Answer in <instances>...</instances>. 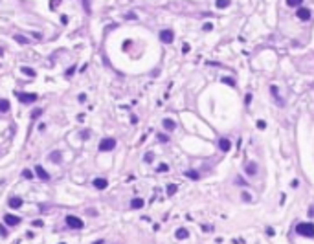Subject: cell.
I'll return each mask as SVG.
<instances>
[{"instance_id": "obj_1", "label": "cell", "mask_w": 314, "mask_h": 244, "mask_svg": "<svg viewBox=\"0 0 314 244\" xmlns=\"http://www.w3.org/2000/svg\"><path fill=\"white\" fill-rule=\"evenodd\" d=\"M296 231H298L301 237L312 239L314 237V224L312 222H300V224L296 226Z\"/></svg>"}, {"instance_id": "obj_2", "label": "cell", "mask_w": 314, "mask_h": 244, "mask_svg": "<svg viewBox=\"0 0 314 244\" xmlns=\"http://www.w3.org/2000/svg\"><path fill=\"white\" fill-rule=\"evenodd\" d=\"M112 149H116V140L114 138H103L99 141V151L101 152H108Z\"/></svg>"}, {"instance_id": "obj_3", "label": "cell", "mask_w": 314, "mask_h": 244, "mask_svg": "<svg viewBox=\"0 0 314 244\" xmlns=\"http://www.w3.org/2000/svg\"><path fill=\"white\" fill-rule=\"evenodd\" d=\"M17 97H18V101L22 105H29V103H35L37 101V94H22V92H18Z\"/></svg>"}, {"instance_id": "obj_4", "label": "cell", "mask_w": 314, "mask_h": 244, "mask_svg": "<svg viewBox=\"0 0 314 244\" xmlns=\"http://www.w3.org/2000/svg\"><path fill=\"white\" fill-rule=\"evenodd\" d=\"M66 224H68L70 228H74V230H81V228L85 226V222H83L79 217H72V215L66 217Z\"/></svg>"}, {"instance_id": "obj_5", "label": "cell", "mask_w": 314, "mask_h": 244, "mask_svg": "<svg viewBox=\"0 0 314 244\" xmlns=\"http://www.w3.org/2000/svg\"><path fill=\"white\" fill-rule=\"evenodd\" d=\"M160 40H162L164 44H171V42L175 40V33H173L171 29H162V31H160Z\"/></svg>"}, {"instance_id": "obj_6", "label": "cell", "mask_w": 314, "mask_h": 244, "mask_svg": "<svg viewBox=\"0 0 314 244\" xmlns=\"http://www.w3.org/2000/svg\"><path fill=\"white\" fill-rule=\"evenodd\" d=\"M296 17H298L300 20L307 22V20H311V9H309V7H303V6H300V7H298V13H296Z\"/></svg>"}, {"instance_id": "obj_7", "label": "cell", "mask_w": 314, "mask_h": 244, "mask_svg": "<svg viewBox=\"0 0 314 244\" xmlns=\"http://www.w3.org/2000/svg\"><path fill=\"white\" fill-rule=\"evenodd\" d=\"M35 175H37L42 182H48V180H50V175H48L46 169H42V165H37V167H35Z\"/></svg>"}, {"instance_id": "obj_8", "label": "cell", "mask_w": 314, "mask_h": 244, "mask_svg": "<svg viewBox=\"0 0 314 244\" xmlns=\"http://www.w3.org/2000/svg\"><path fill=\"white\" fill-rule=\"evenodd\" d=\"M4 222L7 226H18L20 224V217H17V215H6L4 217Z\"/></svg>"}, {"instance_id": "obj_9", "label": "cell", "mask_w": 314, "mask_h": 244, "mask_svg": "<svg viewBox=\"0 0 314 244\" xmlns=\"http://www.w3.org/2000/svg\"><path fill=\"white\" fill-rule=\"evenodd\" d=\"M219 149H221L222 152H228V151L232 149V141H230L228 138H221V140H219Z\"/></svg>"}, {"instance_id": "obj_10", "label": "cell", "mask_w": 314, "mask_h": 244, "mask_svg": "<svg viewBox=\"0 0 314 244\" xmlns=\"http://www.w3.org/2000/svg\"><path fill=\"white\" fill-rule=\"evenodd\" d=\"M107 186H108V180L107 178H96L94 180V187L96 189H105Z\"/></svg>"}, {"instance_id": "obj_11", "label": "cell", "mask_w": 314, "mask_h": 244, "mask_svg": "<svg viewBox=\"0 0 314 244\" xmlns=\"http://www.w3.org/2000/svg\"><path fill=\"white\" fill-rule=\"evenodd\" d=\"M20 206H22V198H20V197H11V198H9V208L18 209Z\"/></svg>"}, {"instance_id": "obj_12", "label": "cell", "mask_w": 314, "mask_h": 244, "mask_svg": "<svg viewBox=\"0 0 314 244\" xmlns=\"http://www.w3.org/2000/svg\"><path fill=\"white\" fill-rule=\"evenodd\" d=\"M164 129L171 132V130H175V129H176V123H175L173 119H169V118H165V119H164Z\"/></svg>"}, {"instance_id": "obj_13", "label": "cell", "mask_w": 314, "mask_h": 244, "mask_svg": "<svg viewBox=\"0 0 314 244\" xmlns=\"http://www.w3.org/2000/svg\"><path fill=\"white\" fill-rule=\"evenodd\" d=\"M244 169H246V173H248V175H250V176H254V175H255V173H257V165H255V163H254V162H248V163H246V167H244Z\"/></svg>"}, {"instance_id": "obj_14", "label": "cell", "mask_w": 314, "mask_h": 244, "mask_svg": "<svg viewBox=\"0 0 314 244\" xmlns=\"http://www.w3.org/2000/svg\"><path fill=\"white\" fill-rule=\"evenodd\" d=\"M143 204H145V202H143L142 198H132V200H131V208H132V209H142Z\"/></svg>"}, {"instance_id": "obj_15", "label": "cell", "mask_w": 314, "mask_h": 244, "mask_svg": "<svg viewBox=\"0 0 314 244\" xmlns=\"http://www.w3.org/2000/svg\"><path fill=\"white\" fill-rule=\"evenodd\" d=\"M270 92H272V96L278 99V103H279V107H283V101H281V97H279V92H278V86H270Z\"/></svg>"}, {"instance_id": "obj_16", "label": "cell", "mask_w": 314, "mask_h": 244, "mask_svg": "<svg viewBox=\"0 0 314 244\" xmlns=\"http://www.w3.org/2000/svg\"><path fill=\"white\" fill-rule=\"evenodd\" d=\"M187 237H189V231L187 230H184V228L176 230V239H187Z\"/></svg>"}, {"instance_id": "obj_17", "label": "cell", "mask_w": 314, "mask_h": 244, "mask_svg": "<svg viewBox=\"0 0 314 244\" xmlns=\"http://www.w3.org/2000/svg\"><path fill=\"white\" fill-rule=\"evenodd\" d=\"M230 4H232V0H217V2H215V6H217L219 9H224V7H228Z\"/></svg>"}, {"instance_id": "obj_18", "label": "cell", "mask_w": 314, "mask_h": 244, "mask_svg": "<svg viewBox=\"0 0 314 244\" xmlns=\"http://www.w3.org/2000/svg\"><path fill=\"white\" fill-rule=\"evenodd\" d=\"M0 112H9V101L7 99H0Z\"/></svg>"}, {"instance_id": "obj_19", "label": "cell", "mask_w": 314, "mask_h": 244, "mask_svg": "<svg viewBox=\"0 0 314 244\" xmlns=\"http://www.w3.org/2000/svg\"><path fill=\"white\" fill-rule=\"evenodd\" d=\"M22 73H24V75H28V77H35V75H37V73H35V70H33V68H28V66H24V68H22Z\"/></svg>"}, {"instance_id": "obj_20", "label": "cell", "mask_w": 314, "mask_h": 244, "mask_svg": "<svg viewBox=\"0 0 314 244\" xmlns=\"http://www.w3.org/2000/svg\"><path fill=\"white\" fill-rule=\"evenodd\" d=\"M186 176L191 178V180H199V178H200V175H199L197 171H186Z\"/></svg>"}, {"instance_id": "obj_21", "label": "cell", "mask_w": 314, "mask_h": 244, "mask_svg": "<svg viewBox=\"0 0 314 244\" xmlns=\"http://www.w3.org/2000/svg\"><path fill=\"white\" fill-rule=\"evenodd\" d=\"M165 191H167V195H175V193H176V191H178V187H176V186H175V184H169V186H167V189H165Z\"/></svg>"}, {"instance_id": "obj_22", "label": "cell", "mask_w": 314, "mask_h": 244, "mask_svg": "<svg viewBox=\"0 0 314 244\" xmlns=\"http://www.w3.org/2000/svg\"><path fill=\"white\" fill-rule=\"evenodd\" d=\"M301 2H303V0H287V6H290V7H300Z\"/></svg>"}, {"instance_id": "obj_23", "label": "cell", "mask_w": 314, "mask_h": 244, "mask_svg": "<svg viewBox=\"0 0 314 244\" xmlns=\"http://www.w3.org/2000/svg\"><path fill=\"white\" fill-rule=\"evenodd\" d=\"M13 39H15L17 42H20V44H28V39H26V37H22V35H18V33H17Z\"/></svg>"}, {"instance_id": "obj_24", "label": "cell", "mask_w": 314, "mask_h": 244, "mask_svg": "<svg viewBox=\"0 0 314 244\" xmlns=\"http://www.w3.org/2000/svg\"><path fill=\"white\" fill-rule=\"evenodd\" d=\"M50 160H53V162H61V152H51V154H50Z\"/></svg>"}, {"instance_id": "obj_25", "label": "cell", "mask_w": 314, "mask_h": 244, "mask_svg": "<svg viewBox=\"0 0 314 244\" xmlns=\"http://www.w3.org/2000/svg\"><path fill=\"white\" fill-rule=\"evenodd\" d=\"M22 176L28 178V180H31V178H33V173H31L29 169H24V171H22Z\"/></svg>"}, {"instance_id": "obj_26", "label": "cell", "mask_w": 314, "mask_h": 244, "mask_svg": "<svg viewBox=\"0 0 314 244\" xmlns=\"http://www.w3.org/2000/svg\"><path fill=\"white\" fill-rule=\"evenodd\" d=\"M40 114H42V108H35V110L31 112V118H33V119H37Z\"/></svg>"}, {"instance_id": "obj_27", "label": "cell", "mask_w": 314, "mask_h": 244, "mask_svg": "<svg viewBox=\"0 0 314 244\" xmlns=\"http://www.w3.org/2000/svg\"><path fill=\"white\" fill-rule=\"evenodd\" d=\"M167 169H169V167H167L165 163H162V165H158V171H160V173H165Z\"/></svg>"}, {"instance_id": "obj_28", "label": "cell", "mask_w": 314, "mask_h": 244, "mask_svg": "<svg viewBox=\"0 0 314 244\" xmlns=\"http://www.w3.org/2000/svg\"><path fill=\"white\" fill-rule=\"evenodd\" d=\"M158 140H160V141H169V138H167L165 134H158Z\"/></svg>"}, {"instance_id": "obj_29", "label": "cell", "mask_w": 314, "mask_h": 244, "mask_svg": "<svg viewBox=\"0 0 314 244\" xmlns=\"http://www.w3.org/2000/svg\"><path fill=\"white\" fill-rule=\"evenodd\" d=\"M145 162H147V163L153 162V152H147V154H145Z\"/></svg>"}, {"instance_id": "obj_30", "label": "cell", "mask_w": 314, "mask_h": 244, "mask_svg": "<svg viewBox=\"0 0 314 244\" xmlns=\"http://www.w3.org/2000/svg\"><path fill=\"white\" fill-rule=\"evenodd\" d=\"M74 72H75V68H74V66H72V68H70V70H68V72H66V77H72V75H74Z\"/></svg>"}, {"instance_id": "obj_31", "label": "cell", "mask_w": 314, "mask_h": 244, "mask_svg": "<svg viewBox=\"0 0 314 244\" xmlns=\"http://www.w3.org/2000/svg\"><path fill=\"white\" fill-rule=\"evenodd\" d=\"M33 226H37V228H40V226H44V222H42V220H33Z\"/></svg>"}, {"instance_id": "obj_32", "label": "cell", "mask_w": 314, "mask_h": 244, "mask_svg": "<svg viewBox=\"0 0 314 244\" xmlns=\"http://www.w3.org/2000/svg\"><path fill=\"white\" fill-rule=\"evenodd\" d=\"M59 4H61V0H51V4H50V7L53 9V7H55V6H59Z\"/></svg>"}, {"instance_id": "obj_33", "label": "cell", "mask_w": 314, "mask_h": 244, "mask_svg": "<svg viewBox=\"0 0 314 244\" xmlns=\"http://www.w3.org/2000/svg\"><path fill=\"white\" fill-rule=\"evenodd\" d=\"M127 18H131V20H136V18H138V17H136V15H134V13H129V15H127Z\"/></svg>"}, {"instance_id": "obj_34", "label": "cell", "mask_w": 314, "mask_h": 244, "mask_svg": "<svg viewBox=\"0 0 314 244\" xmlns=\"http://www.w3.org/2000/svg\"><path fill=\"white\" fill-rule=\"evenodd\" d=\"M250 101H252V96H250V94H248V96H246V99H244V103H246V107H248V105H250Z\"/></svg>"}, {"instance_id": "obj_35", "label": "cell", "mask_w": 314, "mask_h": 244, "mask_svg": "<svg viewBox=\"0 0 314 244\" xmlns=\"http://www.w3.org/2000/svg\"><path fill=\"white\" fill-rule=\"evenodd\" d=\"M257 127H259V129H265V127H267V123H265V121H257Z\"/></svg>"}, {"instance_id": "obj_36", "label": "cell", "mask_w": 314, "mask_h": 244, "mask_svg": "<svg viewBox=\"0 0 314 244\" xmlns=\"http://www.w3.org/2000/svg\"><path fill=\"white\" fill-rule=\"evenodd\" d=\"M211 28H213V26H211V24H204V31H210V29H211Z\"/></svg>"}, {"instance_id": "obj_37", "label": "cell", "mask_w": 314, "mask_h": 244, "mask_svg": "<svg viewBox=\"0 0 314 244\" xmlns=\"http://www.w3.org/2000/svg\"><path fill=\"white\" fill-rule=\"evenodd\" d=\"M94 244H103V241H96Z\"/></svg>"}]
</instances>
